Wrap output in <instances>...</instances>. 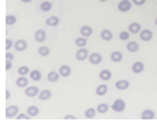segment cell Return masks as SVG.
<instances>
[{"label": "cell", "instance_id": "obj_40", "mask_svg": "<svg viewBox=\"0 0 157 125\" xmlns=\"http://www.w3.org/2000/svg\"><path fill=\"white\" fill-rule=\"evenodd\" d=\"M13 66V62H6V70H10Z\"/></svg>", "mask_w": 157, "mask_h": 125}, {"label": "cell", "instance_id": "obj_3", "mask_svg": "<svg viewBox=\"0 0 157 125\" xmlns=\"http://www.w3.org/2000/svg\"><path fill=\"white\" fill-rule=\"evenodd\" d=\"M18 107L17 105H9V107H6V112H4V115H6V118L11 119V118H16L17 115H18Z\"/></svg>", "mask_w": 157, "mask_h": 125}, {"label": "cell", "instance_id": "obj_10", "mask_svg": "<svg viewBox=\"0 0 157 125\" xmlns=\"http://www.w3.org/2000/svg\"><path fill=\"white\" fill-rule=\"evenodd\" d=\"M140 118L142 119H154L156 118V112H154L153 110H150V108H146V110L142 111Z\"/></svg>", "mask_w": 157, "mask_h": 125}, {"label": "cell", "instance_id": "obj_26", "mask_svg": "<svg viewBox=\"0 0 157 125\" xmlns=\"http://www.w3.org/2000/svg\"><path fill=\"white\" fill-rule=\"evenodd\" d=\"M108 93V86L107 84H100L97 86V89H95V94L97 96H105Z\"/></svg>", "mask_w": 157, "mask_h": 125}, {"label": "cell", "instance_id": "obj_22", "mask_svg": "<svg viewBox=\"0 0 157 125\" xmlns=\"http://www.w3.org/2000/svg\"><path fill=\"white\" fill-rule=\"evenodd\" d=\"M122 58H124V55H122L121 51H114V52H111V61L114 63L122 62Z\"/></svg>", "mask_w": 157, "mask_h": 125}, {"label": "cell", "instance_id": "obj_14", "mask_svg": "<svg viewBox=\"0 0 157 125\" xmlns=\"http://www.w3.org/2000/svg\"><path fill=\"white\" fill-rule=\"evenodd\" d=\"M100 37H101L102 41H111L114 38V34H112L111 30H108V28H104V30L100 33Z\"/></svg>", "mask_w": 157, "mask_h": 125}, {"label": "cell", "instance_id": "obj_5", "mask_svg": "<svg viewBox=\"0 0 157 125\" xmlns=\"http://www.w3.org/2000/svg\"><path fill=\"white\" fill-rule=\"evenodd\" d=\"M39 92H41V90H39L36 86H27L25 90H24L27 97H35V96L39 94Z\"/></svg>", "mask_w": 157, "mask_h": 125}, {"label": "cell", "instance_id": "obj_41", "mask_svg": "<svg viewBox=\"0 0 157 125\" xmlns=\"http://www.w3.org/2000/svg\"><path fill=\"white\" fill-rule=\"evenodd\" d=\"M10 96H11V94H10V92H9V90H6V100L10 99Z\"/></svg>", "mask_w": 157, "mask_h": 125}, {"label": "cell", "instance_id": "obj_7", "mask_svg": "<svg viewBox=\"0 0 157 125\" xmlns=\"http://www.w3.org/2000/svg\"><path fill=\"white\" fill-rule=\"evenodd\" d=\"M88 62L91 63V65H98V63H101V62H102V56H101V53L93 52L91 55H88Z\"/></svg>", "mask_w": 157, "mask_h": 125}, {"label": "cell", "instance_id": "obj_43", "mask_svg": "<svg viewBox=\"0 0 157 125\" xmlns=\"http://www.w3.org/2000/svg\"><path fill=\"white\" fill-rule=\"evenodd\" d=\"M98 2H102V3H105V2H108V0H98Z\"/></svg>", "mask_w": 157, "mask_h": 125}, {"label": "cell", "instance_id": "obj_33", "mask_svg": "<svg viewBox=\"0 0 157 125\" xmlns=\"http://www.w3.org/2000/svg\"><path fill=\"white\" fill-rule=\"evenodd\" d=\"M16 23H17V17L16 16H13V14L6 16V24L7 25H14Z\"/></svg>", "mask_w": 157, "mask_h": 125}, {"label": "cell", "instance_id": "obj_31", "mask_svg": "<svg viewBox=\"0 0 157 125\" xmlns=\"http://www.w3.org/2000/svg\"><path fill=\"white\" fill-rule=\"evenodd\" d=\"M29 72H31V70H29V68L28 66H20L18 68V70H17V73H18V76H25V75H29Z\"/></svg>", "mask_w": 157, "mask_h": 125}, {"label": "cell", "instance_id": "obj_2", "mask_svg": "<svg viewBox=\"0 0 157 125\" xmlns=\"http://www.w3.org/2000/svg\"><path fill=\"white\" fill-rule=\"evenodd\" d=\"M132 4H133L132 0H121L118 3V10L121 11V13H128V11H131Z\"/></svg>", "mask_w": 157, "mask_h": 125}, {"label": "cell", "instance_id": "obj_18", "mask_svg": "<svg viewBox=\"0 0 157 125\" xmlns=\"http://www.w3.org/2000/svg\"><path fill=\"white\" fill-rule=\"evenodd\" d=\"M98 76H100V79H101L102 82H108V80H111L112 73H111V70L109 69H102Z\"/></svg>", "mask_w": 157, "mask_h": 125}, {"label": "cell", "instance_id": "obj_19", "mask_svg": "<svg viewBox=\"0 0 157 125\" xmlns=\"http://www.w3.org/2000/svg\"><path fill=\"white\" fill-rule=\"evenodd\" d=\"M128 31L131 34H139L142 31V25L139 23H131L128 27Z\"/></svg>", "mask_w": 157, "mask_h": 125}, {"label": "cell", "instance_id": "obj_28", "mask_svg": "<svg viewBox=\"0 0 157 125\" xmlns=\"http://www.w3.org/2000/svg\"><path fill=\"white\" fill-rule=\"evenodd\" d=\"M109 108H111V107H109L107 103H100V104H98V107H97V111L100 112V114H107V111Z\"/></svg>", "mask_w": 157, "mask_h": 125}, {"label": "cell", "instance_id": "obj_29", "mask_svg": "<svg viewBox=\"0 0 157 125\" xmlns=\"http://www.w3.org/2000/svg\"><path fill=\"white\" fill-rule=\"evenodd\" d=\"M75 44L77 48H84L87 45V40H86V37H78L77 40L75 41Z\"/></svg>", "mask_w": 157, "mask_h": 125}, {"label": "cell", "instance_id": "obj_32", "mask_svg": "<svg viewBox=\"0 0 157 125\" xmlns=\"http://www.w3.org/2000/svg\"><path fill=\"white\" fill-rule=\"evenodd\" d=\"M38 53L41 56H49V53H51V49H49L48 46H39L38 48Z\"/></svg>", "mask_w": 157, "mask_h": 125}, {"label": "cell", "instance_id": "obj_20", "mask_svg": "<svg viewBox=\"0 0 157 125\" xmlns=\"http://www.w3.org/2000/svg\"><path fill=\"white\" fill-rule=\"evenodd\" d=\"M16 86L20 87V89H25L27 86H28V79H27L25 76H18V79L16 80Z\"/></svg>", "mask_w": 157, "mask_h": 125}, {"label": "cell", "instance_id": "obj_9", "mask_svg": "<svg viewBox=\"0 0 157 125\" xmlns=\"http://www.w3.org/2000/svg\"><path fill=\"white\" fill-rule=\"evenodd\" d=\"M34 38H35L36 42H44V41L46 40V31L42 30V28L36 30L35 34H34Z\"/></svg>", "mask_w": 157, "mask_h": 125}, {"label": "cell", "instance_id": "obj_35", "mask_svg": "<svg viewBox=\"0 0 157 125\" xmlns=\"http://www.w3.org/2000/svg\"><path fill=\"white\" fill-rule=\"evenodd\" d=\"M16 118L17 119H29L31 117L28 115V112H25V114H24V112H18V115H17Z\"/></svg>", "mask_w": 157, "mask_h": 125}, {"label": "cell", "instance_id": "obj_23", "mask_svg": "<svg viewBox=\"0 0 157 125\" xmlns=\"http://www.w3.org/2000/svg\"><path fill=\"white\" fill-rule=\"evenodd\" d=\"M27 112H28V115L31 118H35V117L39 115V107H36V105H29L28 108H27Z\"/></svg>", "mask_w": 157, "mask_h": 125}, {"label": "cell", "instance_id": "obj_25", "mask_svg": "<svg viewBox=\"0 0 157 125\" xmlns=\"http://www.w3.org/2000/svg\"><path fill=\"white\" fill-rule=\"evenodd\" d=\"M29 77H31V80H34V82H39V80H41V77H42L41 70H39V69L31 70V72H29Z\"/></svg>", "mask_w": 157, "mask_h": 125}, {"label": "cell", "instance_id": "obj_4", "mask_svg": "<svg viewBox=\"0 0 157 125\" xmlns=\"http://www.w3.org/2000/svg\"><path fill=\"white\" fill-rule=\"evenodd\" d=\"M139 35H140V40L144 41V42H149V41L153 40V31L149 30V28H144V30H142L140 33H139Z\"/></svg>", "mask_w": 157, "mask_h": 125}, {"label": "cell", "instance_id": "obj_15", "mask_svg": "<svg viewBox=\"0 0 157 125\" xmlns=\"http://www.w3.org/2000/svg\"><path fill=\"white\" fill-rule=\"evenodd\" d=\"M144 70V63L143 62H133L132 65V72L136 73V75H140Z\"/></svg>", "mask_w": 157, "mask_h": 125}, {"label": "cell", "instance_id": "obj_6", "mask_svg": "<svg viewBox=\"0 0 157 125\" xmlns=\"http://www.w3.org/2000/svg\"><path fill=\"white\" fill-rule=\"evenodd\" d=\"M27 48H28V42L25 40H17L14 42V49L18 51V52H24Z\"/></svg>", "mask_w": 157, "mask_h": 125}, {"label": "cell", "instance_id": "obj_34", "mask_svg": "<svg viewBox=\"0 0 157 125\" xmlns=\"http://www.w3.org/2000/svg\"><path fill=\"white\" fill-rule=\"evenodd\" d=\"M129 37H131L129 31H122V33H119V40L121 41H129Z\"/></svg>", "mask_w": 157, "mask_h": 125}, {"label": "cell", "instance_id": "obj_24", "mask_svg": "<svg viewBox=\"0 0 157 125\" xmlns=\"http://www.w3.org/2000/svg\"><path fill=\"white\" fill-rule=\"evenodd\" d=\"M80 35L82 37H91L93 35V28L90 25H83L82 28H80Z\"/></svg>", "mask_w": 157, "mask_h": 125}, {"label": "cell", "instance_id": "obj_11", "mask_svg": "<svg viewBox=\"0 0 157 125\" xmlns=\"http://www.w3.org/2000/svg\"><path fill=\"white\" fill-rule=\"evenodd\" d=\"M129 86H131V83L126 79H119L115 83V87H117L118 90H126V89H129Z\"/></svg>", "mask_w": 157, "mask_h": 125}, {"label": "cell", "instance_id": "obj_42", "mask_svg": "<svg viewBox=\"0 0 157 125\" xmlns=\"http://www.w3.org/2000/svg\"><path fill=\"white\" fill-rule=\"evenodd\" d=\"M21 2H23V3H31L33 0H21Z\"/></svg>", "mask_w": 157, "mask_h": 125}, {"label": "cell", "instance_id": "obj_16", "mask_svg": "<svg viewBox=\"0 0 157 125\" xmlns=\"http://www.w3.org/2000/svg\"><path fill=\"white\" fill-rule=\"evenodd\" d=\"M60 77H62V76H60V73L55 72V70H51V72L48 73V76H46L48 82H51V83H56L59 79H60Z\"/></svg>", "mask_w": 157, "mask_h": 125}, {"label": "cell", "instance_id": "obj_36", "mask_svg": "<svg viewBox=\"0 0 157 125\" xmlns=\"http://www.w3.org/2000/svg\"><path fill=\"white\" fill-rule=\"evenodd\" d=\"M14 61V55L10 51H7L6 52V62H13Z\"/></svg>", "mask_w": 157, "mask_h": 125}, {"label": "cell", "instance_id": "obj_8", "mask_svg": "<svg viewBox=\"0 0 157 125\" xmlns=\"http://www.w3.org/2000/svg\"><path fill=\"white\" fill-rule=\"evenodd\" d=\"M76 59L77 61H86L88 59V51L84 48H78L77 51H76Z\"/></svg>", "mask_w": 157, "mask_h": 125}, {"label": "cell", "instance_id": "obj_44", "mask_svg": "<svg viewBox=\"0 0 157 125\" xmlns=\"http://www.w3.org/2000/svg\"><path fill=\"white\" fill-rule=\"evenodd\" d=\"M154 23H156V25H157V17H156V21H154Z\"/></svg>", "mask_w": 157, "mask_h": 125}, {"label": "cell", "instance_id": "obj_38", "mask_svg": "<svg viewBox=\"0 0 157 125\" xmlns=\"http://www.w3.org/2000/svg\"><path fill=\"white\" fill-rule=\"evenodd\" d=\"M132 3H133L135 6H143V4L146 3V0H132Z\"/></svg>", "mask_w": 157, "mask_h": 125}, {"label": "cell", "instance_id": "obj_37", "mask_svg": "<svg viewBox=\"0 0 157 125\" xmlns=\"http://www.w3.org/2000/svg\"><path fill=\"white\" fill-rule=\"evenodd\" d=\"M11 46H13V41L10 40V38H7L6 40V51H10L11 49Z\"/></svg>", "mask_w": 157, "mask_h": 125}, {"label": "cell", "instance_id": "obj_30", "mask_svg": "<svg viewBox=\"0 0 157 125\" xmlns=\"http://www.w3.org/2000/svg\"><path fill=\"white\" fill-rule=\"evenodd\" d=\"M41 10L42 11H51L52 10V3H51V0H44L42 4H41Z\"/></svg>", "mask_w": 157, "mask_h": 125}, {"label": "cell", "instance_id": "obj_21", "mask_svg": "<svg viewBox=\"0 0 157 125\" xmlns=\"http://www.w3.org/2000/svg\"><path fill=\"white\" fill-rule=\"evenodd\" d=\"M51 97H52V92H51V90H41V92H39V94H38V99L39 100H42V101H46V100H49L51 99Z\"/></svg>", "mask_w": 157, "mask_h": 125}, {"label": "cell", "instance_id": "obj_13", "mask_svg": "<svg viewBox=\"0 0 157 125\" xmlns=\"http://www.w3.org/2000/svg\"><path fill=\"white\" fill-rule=\"evenodd\" d=\"M58 72L60 73V76H62V77H69V76L72 75V68H70L69 65H62L60 68H59Z\"/></svg>", "mask_w": 157, "mask_h": 125}, {"label": "cell", "instance_id": "obj_39", "mask_svg": "<svg viewBox=\"0 0 157 125\" xmlns=\"http://www.w3.org/2000/svg\"><path fill=\"white\" fill-rule=\"evenodd\" d=\"M63 118H65V119H76V117H75V115H72V114H66Z\"/></svg>", "mask_w": 157, "mask_h": 125}, {"label": "cell", "instance_id": "obj_12", "mask_svg": "<svg viewBox=\"0 0 157 125\" xmlns=\"http://www.w3.org/2000/svg\"><path fill=\"white\" fill-rule=\"evenodd\" d=\"M59 23H60V18H59L58 16H51V17H48L45 21V24L48 27H58Z\"/></svg>", "mask_w": 157, "mask_h": 125}, {"label": "cell", "instance_id": "obj_17", "mask_svg": "<svg viewBox=\"0 0 157 125\" xmlns=\"http://www.w3.org/2000/svg\"><path fill=\"white\" fill-rule=\"evenodd\" d=\"M139 44L136 42V41H128V44H126V51H129V52H132V53H135V52H137L139 51Z\"/></svg>", "mask_w": 157, "mask_h": 125}, {"label": "cell", "instance_id": "obj_1", "mask_svg": "<svg viewBox=\"0 0 157 125\" xmlns=\"http://www.w3.org/2000/svg\"><path fill=\"white\" fill-rule=\"evenodd\" d=\"M125 108H126V103L122 99L114 100V103H112V105H111V110L114 112H122V111H125Z\"/></svg>", "mask_w": 157, "mask_h": 125}, {"label": "cell", "instance_id": "obj_27", "mask_svg": "<svg viewBox=\"0 0 157 125\" xmlns=\"http://www.w3.org/2000/svg\"><path fill=\"white\" fill-rule=\"evenodd\" d=\"M97 108H93V107H90V108H87L84 111V117L87 119H91V118H95V114H97Z\"/></svg>", "mask_w": 157, "mask_h": 125}]
</instances>
